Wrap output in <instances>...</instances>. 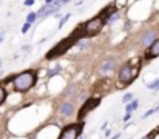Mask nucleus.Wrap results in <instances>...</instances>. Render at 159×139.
Wrapping results in <instances>:
<instances>
[{"label":"nucleus","mask_w":159,"mask_h":139,"mask_svg":"<svg viewBox=\"0 0 159 139\" xmlns=\"http://www.w3.org/2000/svg\"><path fill=\"white\" fill-rule=\"evenodd\" d=\"M36 81H37V74L34 70H25L19 74H16L12 77V87H14V91L19 93H26L30 91L34 85H36Z\"/></svg>","instance_id":"1"},{"label":"nucleus","mask_w":159,"mask_h":139,"mask_svg":"<svg viewBox=\"0 0 159 139\" xmlns=\"http://www.w3.org/2000/svg\"><path fill=\"white\" fill-rule=\"evenodd\" d=\"M76 44V40L74 39H71V37H66V39H62L57 45L51 48L48 53H47V59L48 60H51V59H56V57H59V56H62V54H65L71 46Z\"/></svg>","instance_id":"2"},{"label":"nucleus","mask_w":159,"mask_h":139,"mask_svg":"<svg viewBox=\"0 0 159 139\" xmlns=\"http://www.w3.org/2000/svg\"><path fill=\"white\" fill-rule=\"evenodd\" d=\"M139 73H141V65L131 67L130 63H125L119 70V81L120 82H125V84H130V82H133L136 79V76Z\"/></svg>","instance_id":"3"},{"label":"nucleus","mask_w":159,"mask_h":139,"mask_svg":"<svg viewBox=\"0 0 159 139\" xmlns=\"http://www.w3.org/2000/svg\"><path fill=\"white\" fill-rule=\"evenodd\" d=\"M104 19L102 17H93L90 19L88 22L84 23V30H85V36L88 37H93V36H98L101 31H102V26H104Z\"/></svg>","instance_id":"4"},{"label":"nucleus","mask_w":159,"mask_h":139,"mask_svg":"<svg viewBox=\"0 0 159 139\" xmlns=\"http://www.w3.org/2000/svg\"><path fill=\"white\" fill-rule=\"evenodd\" d=\"M82 128H84V122L68 125V127H65V128L60 132V135H59L57 139H77V138H80Z\"/></svg>","instance_id":"5"},{"label":"nucleus","mask_w":159,"mask_h":139,"mask_svg":"<svg viewBox=\"0 0 159 139\" xmlns=\"http://www.w3.org/2000/svg\"><path fill=\"white\" fill-rule=\"evenodd\" d=\"M99 102H101V99L99 97H90V99H87L84 104H82V107H80V110H79V114H77V119L79 121H82L90 111H93L98 105H99Z\"/></svg>","instance_id":"6"},{"label":"nucleus","mask_w":159,"mask_h":139,"mask_svg":"<svg viewBox=\"0 0 159 139\" xmlns=\"http://www.w3.org/2000/svg\"><path fill=\"white\" fill-rule=\"evenodd\" d=\"M60 8H62V5H60L59 2H54L53 5H43V6L37 11V17L42 19V17H47V16H53Z\"/></svg>","instance_id":"7"},{"label":"nucleus","mask_w":159,"mask_h":139,"mask_svg":"<svg viewBox=\"0 0 159 139\" xmlns=\"http://www.w3.org/2000/svg\"><path fill=\"white\" fill-rule=\"evenodd\" d=\"M155 40H156V31H155V30H148V31L142 36L141 44H142V46H145V48H150V46L153 45Z\"/></svg>","instance_id":"8"},{"label":"nucleus","mask_w":159,"mask_h":139,"mask_svg":"<svg viewBox=\"0 0 159 139\" xmlns=\"http://www.w3.org/2000/svg\"><path fill=\"white\" fill-rule=\"evenodd\" d=\"M156 57H159V39H156L153 42V45L147 48V51H145V60H152Z\"/></svg>","instance_id":"9"},{"label":"nucleus","mask_w":159,"mask_h":139,"mask_svg":"<svg viewBox=\"0 0 159 139\" xmlns=\"http://www.w3.org/2000/svg\"><path fill=\"white\" fill-rule=\"evenodd\" d=\"M73 111H74V107H73V104H70V102H63V104H60V107H59V114H60V116L68 118V116L73 114Z\"/></svg>","instance_id":"10"},{"label":"nucleus","mask_w":159,"mask_h":139,"mask_svg":"<svg viewBox=\"0 0 159 139\" xmlns=\"http://www.w3.org/2000/svg\"><path fill=\"white\" fill-rule=\"evenodd\" d=\"M114 12H116V5L113 3V5H108L105 9H102V11H101L99 17H102V19H104V22H107V20H108V17H110L111 14H114Z\"/></svg>","instance_id":"11"},{"label":"nucleus","mask_w":159,"mask_h":139,"mask_svg":"<svg viewBox=\"0 0 159 139\" xmlns=\"http://www.w3.org/2000/svg\"><path fill=\"white\" fill-rule=\"evenodd\" d=\"M113 68H114V60H113V59H108V60H105V62L102 63L101 71H102V74H107V73L111 71Z\"/></svg>","instance_id":"12"},{"label":"nucleus","mask_w":159,"mask_h":139,"mask_svg":"<svg viewBox=\"0 0 159 139\" xmlns=\"http://www.w3.org/2000/svg\"><path fill=\"white\" fill-rule=\"evenodd\" d=\"M136 108H139V100H138V99H133L130 104L125 105V113H131V111H134Z\"/></svg>","instance_id":"13"},{"label":"nucleus","mask_w":159,"mask_h":139,"mask_svg":"<svg viewBox=\"0 0 159 139\" xmlns=\"http://www.w3.org/2000/svg\"><path fill=\"white\" fill-rule=\"evenodd\" d=\"M36 19H39V17H37V12H30V14L26 16V22H28V23H34Z\"/></svg>","instance_id":"14"},{"label":"nucleus","mask_w":159,"mask_h":139,"mask_svg":"<svg viewBox=\"0 0 159 139\" xmlns=\"http://www.w3.org/2000/svg\"><path fill=\"white\" fill-rule=\"evenodd\" d=\"M131 100H133V94H131V93H125V94L122 96V102H124L125 105H127V104H130Z\"/></svg>","instance_id":"15"},{"label":"nucleus","mask_w":159,"mask_h":139,"mask_svg":"<svg viewBox=\"0 0 159 139\" xmlns=\"http://www.w3.org/2000/svg\"><path fill=\"white\" fill-rule=\"evenodd\" d=\"M6 96H8V93H6V90H5V87H2V85H0V105L5 102Z\"/></svg>","instance_id":"16"},{"label":"nucleus","mask_w":159,"mask_h":139,"mask_svg":"<svg viewBox=\"0 0 159 139\" xmlns=\"http://www.w3.org/2000/svg\"><path fill=\"white\" fill-rule=\"evenodd\" d=\"M70 17H71V14H66V16H63V17L60 19V22H59V30H62V28H63V25L68 22V19H70Z\"/></svg>","instance_id":"17"},{"label":"nucleus","mask_w":159,"mask_h":139,"mask_svg":"<svg viewBox=\"0 0 159 139\" xmlns=\"http://www.w3.org/2000/svg\"><path fill=\"white\" fill-rule=\"evenodd\" d=\"M155 113H158V111H156V108H150V110H147V111L141 116V119H147L148 116H152V114H155Z\"/></svg>","instance_id":"18"},{"label":"nucleus","mask_w":159,"mask_h":139,"mask_svg":"<svg viewBox=\"0 0 159 139\" xmlns=\"http://www.w3.org/2000/svg\"><path fill=\"white\" fill-rule=\"evenodd\" d=\"M147 88H150V90H159V79L155 81V82H152V84H147Z\"/></svg>","instance_id":"19"},{"label":"nucleus","mask_w":159,"mask_h":139,"mask_svg":"<svg viewBox=\"0 0 159 139\" xmlns=\"http://www.w3.org/2000/svg\"><path fill=\"white\" fill-rule=\"evenodd\" d=\"M158 135V130H153V132H150V133H147L145 136L142 139H155V136Z\"/></svg>","instance_id":"20"},{"label":"nucleus","mask_w":159,"mask_h":139,"mask_svg":"<svg viewBox=\"0 0 159 139\" xmlns=\"http://www.w3.org/2000/svg\"><path fill=\"white\" fill-rule=\"evenodd\" d=\"M30 28H31V23H28V22H25V25L22 26V34H26V33L30 31Z\"/></svg>","instance_id":"21"},{"label":"nucleus","mask_w":159,"mask_h":139,"mask_svg":"<svg viewBox=\"0 0 159 139\" xmlns=\"http://www.w3.org/2000/svg\"><path fill=\"white\" fill-rule=\"evenodd\" d=\"M117 19H119V12L116 11L114 14H111V16L108 17V20H107V22H114V20H117Z\"/></svg>","instance_id":"22"},{"label":"nucleus","mask_w":159,"mask_h":139,"mask_svg":"<svg viewBox=\"0 0 159 139\" xmlns=\"http://www.w3.org/2000/svg\"><path fill=\"white\" fill-rule=\"evenodd\" d=\"M60 70H62V68H60V65H56V68L50 71V76H56V74H57V73H59Z\"/></svg>","instance_id":"23"},{"label":"nucleus","mask_w":159,"mask_h":139,"mask_svg":"<svg viewBox=\"0 0 159 139\" xmlns=\"http://www.w3.org/2000/svg\"><path fill=\"white\" fill-rule=\"evenodd\" d=\"M130 119H131V113H125V116L122 118V121H124V122H128Z\"/></svg>","instance_id":"24"},{"label":"nucleus","mask_w":159,"mask_h":139,"mask_svg":"<svg viewBox=\"0 0 159 139\" xmlns=\"http://www.w3.org/2000/svg\"><path fill=\"white\" fill-rule=\"evenodd\" d=\"M23 5H25V6H33V5H34V0H25Z\"/></svg>","instance_id":"25"},{"label":"nucleus","mask_w":159,"mask_h":139,"mask_svg":"<svg viewBox=\"0 0 159 139\" xmlns=\"http://www.w3.org/2000/svg\"><path fill=\"white\" fill-rule=\"evenodd\" d=\"M2 73H3V60L0 59V76H2Z\"/></svg>","instance_id":"26"},{"label":"nucleus","mask_w":159,"mask_h":139,"mask_svg":"<svg viewBox=\"0 0 159 139\" xmlns=\"http://www.w3.org/2000/svg\"><path fill=\"white\" fill-rule=\"evenodd\" d=\"M56 0H45V5H53Z\"/></svg>","instance_id":"27"},{"label":"nucleus","mask_w":159,"mask_h":139,"mask_svg":"<svg viewBox=\"0 0 159 139\" xmlns=\"http://www.w3.org/2000/svg\"><path fill=\"white\" fill-rule=\"evenodd\" d=\"M119 138H120V135H119V133H116L114 136H111V138H110V139H119Z\"/></svg>","instance_id":"28"},{"label":"nucleus","mask_w":159,"mask_h":139,"mask_svg":"<svg viewBox=\"0 0 159 139\" xmlns=\"http://www.w3.org/2000/svg\"><path fill=\"white\" fill-rule=\"evenodd\" d=\"M111 135V130H105V136H110Z\"/></svg>","instance_id":"29"},{"label":"nucleus","mask_w":159,"mask_h":139,"mask_svg":"<svg viewBox=\"0 0 159 139\" xmlns=\"http://www.w3.org/2000/svg\"><path fill=\"white\" fill-rule=\"evenodd\" d=\"M2 40H3V36H2V34H0V44H2Z\"/></svg>","instance_id":"30"},{"label":"nucleus","mask_w":159,"mask_h":139,"mask_svg":"<svg viewBox=\"0 0 159 139\" xmlns=\"http://www.w3.org/2000/svg\"><path fill=\"white\" fill-rule=\"evenodd\" d=\"M79 139H84V138H82V136H80V138H79Z\"/></svg>","instance_id":"31"}]
</instances>
